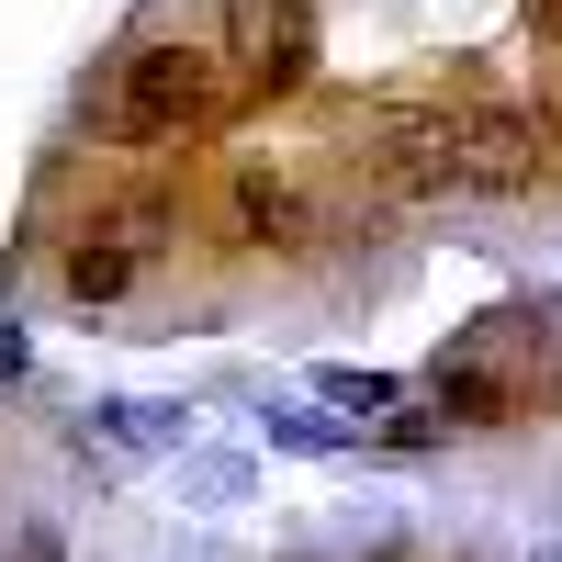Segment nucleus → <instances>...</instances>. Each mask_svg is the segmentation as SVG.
I'll return each instance as SVG.
<instances>
[{"instance_id": "obj_4", "label": "nucleus", "mask_w": 562, "mask_h": 562, "mask_svg": "<svg viewBox=\"0 0 562 562\" xmlns=\"http://www.w3.org/2000/svg\"><path fill=\"white\" fill-rule=\"evenodd\" d=\"M225 225H237V248H315V203H304V180L293 169H270V158H237L225 169Z\"/></svg>"}, {"instance_id": "obj_5", "label": "nucleus", "mask_w": 562, "mask_h": 562, "mask_svg": "<svg viewBox=\"0 0 562 562\" xmlns=\"http://www.w3.org/2000/svg\"><path fill=\"white\" fill-rule=\"evenodd\" d=\"M371 180L394 203H450L461 192V147H450V113H394L371 135Z\"/></svg>"}, {"instance_id": "obj_9", "label": "nucleus", "mask_w": 562, "mask_h": 562, "mask_svg": "<svg viewBox=\"0 0 562 562\" xmlns=\"http://www.w3.org/2000/svg\"><path fill=\"white\" fill-rule=\"evenodd\" d=\"M90 225H102V237H124L135 259H158V248L180 237V203H169V192H124V203H102V214H90Z\"/></svg>"}, {"instance_id": "obj_16", "label": "nucleus", "mask_w": 562, "mask_h": 562, "mask_svg": "<svg viewBox=\"0 0 562 562\" xmlns=\"http://www.w3.org/2000/svg\"><path fill=\"white\" fill-rule=\"evenodd\" d=\"M529 562H562V540H540V551H529Z\"/></svg>"}, {"instance_id": "obj_13", "label": "nucleus", "mask_w": 562, "mask_h": 562, "mask_svg": "<svg viewBox=\"0 0 562 562\" xmlns=\"http://www.w3.org/2000/svg\"><path fill=\"white\" fill-rule=\"evenodd\" d=\"M192 495H203V506H237V495H248V461H192Z\"/></svg>"}, {"instance_id": "obj_11", "label": "nucleus", "mask_w": 562, "mask_h": 562, "mask_svg": "<svg viewBox=\"0 0 562 562\" xmlns=\"http://www.w3.org/2000/svg\"><path fill=\"white\" fill-rule=\"evenodd\" d=\"M270 439H281V450H304V461L360 450V428H338V416H315V405H270Z\"/></svg>"}, {"instance_id": "obj_12", "label": "nucleus", "mask_w": 562, "mask_h": 562, "mask_svg": "<svg viewBox=\"0 0 562 562\" xmlns=\"http://www.w3.org/2000/svg\"><path fill=\"white\" fill-rule=\"evenodd\" d=\"M0 562H68V529L57 518H23L12 540H0Z\"/></svg>"}, {"instance_id": "obj_8", "label": "nucleus", "mask_w": 562, "mask_h": 562, "mask_svg": "<svg viewBox=\"0 0 562 562\" xmlns=\"http://www.w3.org/2000/svg\"><path fill=\"white\" fill-rule=\"evenodd\" d=\"M450 439H461V428H450L428 394H394V405L360 428V450H383V461H428V450H450Z\"/></svg>"}, {"instance_id": "obj_14", "label": "nucleus", "mask_w": 562, "mask_h": 562, "mask_svg": "<svg viewBox=\"0 0 562 562\" xmlns=\"http://www.w3.org/2000/svg\"><path fill=\"white\" fill-rule=\"evenodd\" d=\"M529 34H540V45H562V0H529Z\"/></svg>"}, {"instance_id": "obj_1", "label": "nucleus", "mask_w": 562, "mask_h": 562, "mask_svg": "<svg viewBox=\"0 0 562 562\" xmlns=\"http://www.w3.org/2000/svg\"><path fill=\"white\" fill-rule=\"evenodd\" d=\"M214 102H225V45H124L102 124L124 147H180L214 124Z\"/></svg>"}, {"instance_id": "obj_15", "label": "nucleus", "mask_w": 562, "mask_h": 562, "mask_svg": "<svg viewBox=\"0 0 562 562\" xmlns=\"http://www.w3.org/2000/svg\"><path fill=\"white\" fill-rule=\"evenodd\" d=\"M12 371H23V326H0V383H12Z\"/></svg>"}, {"instance_id": "obj_3", "label": "nucleus", "mask_w": 562, "mask_h": 562, "mask_svg": "<svg viewBox=\"0 0 562 562\" xmlns=\"http://www.w3.org/2000/svg\"><path fill=\"white\" fill-rule=\"evenodd\" d=\"M450 147H461V192H495V203H518V192H540V113H518V102H461L450 113Z\"/></svg>"}, {"instance_id": "obj_2", "label": "nucleus", "mask_w": 562, "mask_h": 562, "mask_svg": "<svg viewBox=\"0 0 562 562\" xmlns=\"http://www.w3.org/2000/svg\"><path fill=\"white\" fill-rule=\"evenodd\" d=\"M225 68L248 102H293L315 79V12L304 0H225Z\"/></svg>"}, {"instance_id": "obj_7", "label": "nucleus", "mask_w": 562, "mask_h": 562, "mask_svg": "<svg viewBox=\"0 0 562 562\" xmlns=\"http://www.w3.org/2000/svg\"><path fill=\"white\" fill-rule=\"evenodd\" d=\"M135 270H147V259H135L124 237L79 225V237H68V259H57V293H68V304H124V293H135Z\"/></svg>"}, {"instance_id": "obj_6", "label": "nucleus", "mask_w": 562, "mask_h": 562, "mask_svg": "<svg viewBox=\"0 0 562 562\" xmlns=\"http://www.w3.org/2000/svg\"><path fill=\"white\" fill-rule=\"evenodd\" d=\"M180 439H192V416H180V405H102L90 428H68V450L102 461V473H113V461H147V450H180Z\"/></svg>"}, {"instance_id": "obj_10", "label": "nucleus", "mask_w": 562, "mask_h": 562, "mask_svg": "<svg viewBox=\"0 0 562 562\" xmlns=\"http://www.w3.org/2000/svg\"><path fill=\"white\" fill-rule=\"evenodd\" d=\"M405 383H394V371H315V405H338V416H360V428H371V416H383Z\"/></svg>"}]
</instances>
